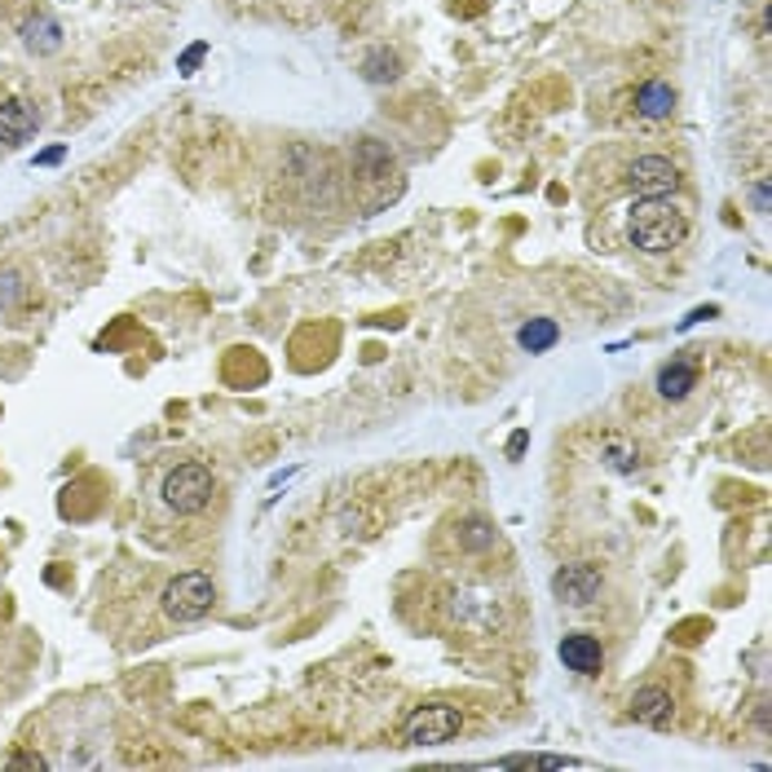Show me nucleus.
<instances>
[{
  "instance_id": "nucleus-1",
  "label": "nucleus",
  "mask_w": 772,
  "mask_h": 772,
  "mask_svg": "<svg viewBox=\"0 0 772 772\" xmlns=\"http://www.w3.org/2000/svg\"><path fill=\"white\" fill-rule=\"evenodd\" d=\"M627 235L641 253H671L689 235V217L666 199H641L627 217Z\"/></svg>"
},
{
  "instance_id": "nucleus-2",
  "label": "nucleus",
  "mask_w": 772,
  "mask_h": 772,
  "mask_svg": "<svg viewBox=\"0 0 772 772\" xmlns=\"http://www.w3.org/2000/svg\"><path fill=\"white\" fill-rule=\"evenodd\" d=\"M354 172H358V186H363V190H376V195L363 199L367 212H380L385 204H393V199L402 195L397 159L388 155V146L385 141H376V137H363V141L354 146Z\"/></svg>"
},
{
  "instance_id": "nucleus-3",
  "label": "nucleus",
  "mask_w": 772,
  "mask_h": 772,
  "mask_svg": "<svg viewBox=\"0 0 772 772\" xmlns=\"http://www.w3.org/2000/svg\"><path fill=\"white\" fill-rule=\"evenodd\" d=\"M164 614L172 618V623H195V618H204V614H212V605H217V583L208 578V574H177L168 587H164Z\"/></svg>"
},
{
  "instance_id": "nucleus-4",
  "label": "nucleus",
  "mask_w": 772,
  "mask_h": 772,
  "mask_svg": "<svg viewBox=\"0 0 772 772\" xmlns=\"http://www.w3.org/2000/svg\"><path fill=\"white\" fill-rule=\"evenodd\" d=\"M212 491H217V477L208 464H181L164 477V504L172 513H199L212 504Z\"/></svg>"
},
{
  "instance_id": "nucleus-5",
  "label": "nucleus",
  "mask_w": 772,
  "mask_h": 772,
  "mask_svg": "<svg viewBox=\"0 0 772 772\" xmlns=\"http://www.w3.org/2000/svg\"><path fill=\"white\" fill-rule=\"evenodd\" d=\"M459 729H464L459 706L433 702V706H419V711L406 720V742H410V746H446V742L459 738Z\"/></svg>"
},
{
  "instance_id": "nucleus-6",
  "label": "nucleus",
  "mask_w": 772,
  "mask_h": 772,
  "mask_svg": "<svg viewBox=\"0 0 772 772\" xmlns=\"http://www.w3.org/2000/svg\"><path fill=\"white\" fill-rule=\"evenodd\" d=\"M601 587H605V570L596 561H570L552 578V592L561 605H592L601 596Z\"/></svg>"
},
{
  "instance_id": "nucleus-7",
  "label": "nucleus",
  "mask_w": 772,
  "mask_h": 772,
  "mask_svg": "<svg viewBox=\"0 0 772 772\" xmlns=\"http://www.w3.org/2000/svg\"><path fill=\"white\" fill-rule=\"evenodd\" d=\"M627 186L641 195V199H666L680 190V168L662 155H641L632 168H627Z\"/></svg>"
},
{
  "instance_id": "nucleus-8",
  "label": "nucleus",
  "mask_w": 772,
  "mask_h": 772,
  "mask_svg": "<svg viewBox=\"0 0 772 772\" xmlns=\"http://www.w3.org/2000/svg\"><path fill=\"white\" fill-rule=\"evenodd\" d=\"M556 653H561V662H565L570 671H578V675H601V666H605V644L596 641V636H587V632H570Z\"/></svg>"
},
{
  "instance_id": "nucleus-9",
  "label": "nucleus",
  "mask_w": 772,
  "mask_h": 772,
  "mask_svg": "<svg viewBox=\"0 0 772 772\" xmlns=\"http://www.w3.org/2000/svg\"><path fill=\"white\" fill-rule=\"evenodd\" d=\"M36 125H40V116H36L31 102H22V98L0 102V141H4V146L31 141V137H36Z\"/></svg>"
},
{
  "instance_id": "nucleus-10",
  "label": "nucleus",
  "mask_w": 772,
  "mask_h": 772,
  "mask_svg": "<svg viewBox=\"0 0 772 772\" xmlns=\"http://www.w3.org/2000/svg\"><path fill=\"white\" fill-rule=\"evenodd\" d=\"M671 715H675V702H671V693H666V689H657V684L636 689V697H632V720H636V724L666 729V724H671Z\"/></svg>"
},
{
  "instance_id": "nucleus-11",
  "label": "nucleus",
  "mask_w": 772,
  "mask_h": 772,
  "mask_svg": "<svg viewBox=\"0 0 772 772\" xmlns=\"http://www.w3.org/2000/svg\"><path fill=\"white\" fill-rule=\"evenodd\" d=\"M18 31H22V44H27L31 53H58V49H62V27H58V18H49V13H31Z\"/></svg>"
},
{
  "instance_id": "nucleus-12",
  "label": "nucleus",
  "mask_w": 772,
  "mask_h": 772,
  "mask_svg": "<svg viewBox=\"0 0 772 772\" xmlns=\"http://www.w3.org/2000/svg\"><path fill=\"white\" fill-rule=\"evenodd\" d=\"M693 388H697V372H693L689 363H671V367L657 372V393H662L666 402H684Z\"/></svg>"
},
{
  "instance_id": "nucleus-13",
  "label": "nucleus",
  "mask_w": 772,
  "mask_h": 772,
  "mask_svg": "<svg viewBox=\"0 0 772 772\" xmlns=\"http://www.w3.org/2000/svg\"><path fill=\"white\" fill-rule=\"evenodd\" d=\"M636 111H641L644 120H666V116L675 111V89L662 85V80L644 85L641 93H636Z\"/></svg>"
},
{
  "instance_id": "nucleus-14",
  "label": "nucleus",
  "mask_w": 772,
  "mask_h": 772,
  "mask_svg": "<svg viewBox=\"0 0 772 772\" xmlns=\"http://www.w3.org/2000/svg\"><path fill=\"white\" fill-rule=\"evenodd\" d=\"M482 769H499V772H516V769H587L583 760H570V755H508V760H495V764H482Z\"/></svg>"
},
{
  "instance_id": "nucleus-15",
  "label": "nucleus",
  "mask_w": 772,
  "mask_h": 772,
  "mask_svg": "<svg viewBox=\"0 0 772 772\" xmlns=\"http://www.w3.org/2000/svg\"><path fill=\"white\" fill-rule=\"evenodd\" d=\"M516 340H521V349H525V354H547V349L561 340V327H556L552 318H529V323L521 327V336H516Z\"/></svg>"
},
{
  "instance_id": "nucleus-16",
  "label": "nucleus",
  "mask_w": 772,
  "mask_h": 772,
  "mask_svg": "<svg viewBox=\"0 0 772 772\" xmlns=\"http://www.w3.org/2000/svg\"><path fill=\"white\" fill-rule=\"evenodd\" d=\"M459 543H464L468 552H486V547L499 543V529H495L486 516H464V521H459Z\"/></svg>"
},
{
  "instance_id": "nucleus-17",
  "label": "nucleus",
  "mask_w": 772,
  "mask_h": 772,
  "mask_svg": "<svg viewBox=\"0 0 772 772\" xmlns=\"http://www.w3.org/2000/svg\"><path fill=\"white\" fill-rule=\"evenodd\" d=\"M363 76H367L372 85H393V80L402 76V58H397L393 49H372V53L363 58Z\"/></svg>"
},
{
  "instance_id": "nucleus-18",
  "label": "nucleus",
  "mask_w": 772,
  "mask_h": 772,
  "mask_svg": "<svg viewBox=\"0 0 772 772\" xmlns=\"http://www.w3.org/2000/svg\"><path fill=\"white\" fill-rule=\"evenodd\" d=\"M601 459H605V468H614V473H636V464H641L636 446H627V442H618V437H610V442L601 446Z\"/></svg>"
},
{
  "instance_id": "nucleus-19",
  "label": "nucleus",
  "mask_w": 772,
  "mask_h": 772,
  "mask_svg": "<svg viewBox=\"0 0 772 772\" xmlns=\"http://www.w3.org/2000/svg\"><path fill=\"white\" fill-rule=\"evenodd\" d=\"M204 58H208V44L199 40V44H190V49H186V53L177 58V71H181V76H195V67H199Z\"/></svg>"
},
{
  "instance_id": "nucleus-20",
  "label": "nucleus",
  "mask_w": 772,
  "mask_h": 772,
  "mask_svg": "<svg viewBox=\"0 0 772 772\" xmlns=\"http://www.w3.org/2000/svg\"><path fill=\"white\" fill-rule=\"evenodd\" d=\"M18 291H22V278H18V274H0V300L9 305Z\"/></svg>"
},
{
  "instance_id": "nucleus-21",
  "label": "nucleus",
  "mask_w": 772,
  "mask_h": 772,
  "mask_svg": "<svg viewBox=\"0 0 772 772\" xmlns=\"http://www.w3.org/2000/svg\"><path fill=\"white\" fill-rule=\"evenodd\" d=\"M9 769H49V764H44V760H40V755H9Z\"/></svg>"
},
{
  "instance_id": "nucleus-22",
  "label": "nucleus",
  "mask_w": 772,
  "mask_h": 772,
  "mask_svg": "<svg viewBox=\"0 0 772 772\" xmlns=\"http://www.w3.org/2000/svg\"><path fill=\"white\" fill-rule=\"evenodd\" d=\"M751 199H755V212H769V181H755Z\"/></svg>"
},
{
  "instance_id": "nucleus-23",
  "label": "nucleus",
  "mask_w": 772,
  "mask_h": 772,
  "mask_svg": "<svg viewBox=\"0 0 772 772\" xmlns=\"http://www.w3.org/2000/svg\"><path fill=\"white\" fill-rule=\"evenodd\" d=\"M62 155H67V146H53V150H44V155H36V164H62Z\"/></svg>"
},
{
  "instance_id": "nucleus-24",
  "label": "nucleus",
  "mask_w": 772,
  "mask_h": 772,
  "mask_svg": "<svg viewBox=\"0 0 772 772\" xmlns=\"http://www.w3.org/2000/svg\"><path fill=\"white\" fill-rule=\"evenodd\" d=\"M525 442H529V433H516L513 442H508V455H513V459L521 455V451H525Z\"/></svg>"
},
{
  "instance_id": "nucleus-25",
  "label": "nucleus",
  "mask_w": 772,
  "mask_h": 772,
  "mask_svg": "<svg viewBox=\"0 0 772 772\" xmlns=\"http://www.w3.org/2000/svg\"><path fill=\"white\" fill-rule=\"evenodd\" d=\"M755 724H760V729H769V702H760V711H755Z\"/></svg>"
}]
</instances>
